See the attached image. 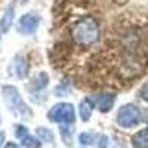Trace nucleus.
I'll list each match as a JSON object with an SVG mask.
<instances>
[{
  "label": "nucleus",
  "instance_id": "2eb2a0df",
  "mask_svg": "<svg viewBox=\"0 0 148 148\" xmlns=\"http://www.w3.org/2000/svg\"><path fill=\"white\" fill-rule=\"evenodd\" d=\"M141 96H142V99H145L148 102V82L142 86V89H141Z\"/></svg>",
  "mask_w": 148,
  "mask_h": 148
},
{
  "label": "nucleus",
  "instance_id": "f8f14e48",
  "mask_svg": "<svg viewBox=\"0 0 148 148\" xmlns=\"http://www.w3.org/2000/svg\"><path fill=\"white\" fill-rule=\"evenodd\" d=\"M47 82H49L47 74H46V73H40L39 76L33 80V88H34V89H43L45 86L47 84Z\"/></svg>",
  "mask_w": 148,
  "mask_h": 148
},
{
  "label": "nucleus",
  "instance_id": "6e6552de",
  "mask_svg": "<svg viewBox=\"0 0 148 148\" xmlns=\"http://www.w3.org/2000/svg\"><path fill=\"white\" fill-rule=\"evenodd\" d=\"M132 145L135 148H148V127L136 132L132 136Z\"/></svg>",
  "mask_w": 148,
  "mask_h": 148
},
{
  "label": "nucleus",
  "instance_id": "39448f33",
  "mask_svg": "<svg viewBox=\"0 0 148 148\" xmlns=\"http://www.w3.org/2000/svg\"><path fill=\"white\" fill-rule=\"evenodd\" d=\"M39 22H40V18L34 14L22 15L18 21V33L24 36H31L36 33L37 27H39Z\"/></svg>",
  "mask_w": 148,
  "mask_h": 148
},
{
  "label": "nucleus",
  "instance_id": "ddd939ff",
  "mask_svg": "<svg viewBox=\"0 0 148 148\" xmlns=\"http://www.w3.org/2000/svg\"><path fill=\"white\" fill-rule=\"evenodd\" d=\"M37 135H39V138L45 142H52L53 141V135L51 130H47L45 127H40V129H37Z\"/></svg>",
  "mask_w": 148,
  "mask_h": 148
},
{
  "label": "nucleus",
  "instance_id": "20e7f679",
  "mask_svg": "<svg viewBox=\"0 0 148 148\" xmlns=\"http://www.w3.org/2000/svg\"><path fill=\"white\" fill-rule=\"evenodd\" d=\"M141 120V113L136 105L133 104H127L125 107H121L117 113V123L121 127H133L136 126Z\"/></svg>",
  "mask_w": 148,
  "mask_h": 148
},
{
  "label": "nucleus",
  "instance_id": "7ed1b4c3",
  "mask_svg": "<svg viewBox=\"0 0 148 148\" xmlns=\"http://www.w3.org/2000/svg\"><path fill=\"white\" fill-rule=\"evenodd\" d=\"M49 120L53 123H61V125H70L76 120V113H74V107L68 102L56 104L51 108L47 114Z\"/></svg>",
  "mask_w": 148,
  "mask_h": 148
},
{
  "label": "nucleus",
  "instance_id": "dca6fc26",
  "mask_svg": "<svg viewBox=\"0 0 148 148\" xmlns=\"http://www.w3.org/2000/svg\"><path fill=\"white\" fill-rule=\"evenodd\" d=\"M3 141H5V133H0V147H2Z\"/></svg>",
  "mask_w": 148,
  "mask_h": 148
},
{
  "label": "nucleus",
  "instance_id": "9d476101",
  "mask_svg": "<svg viewBox=\"0 0 148 148\" xmlns=\"http://www.w3.org/2000/svg\"><path fill=\"white\" fill-rule=\"evenodd\" d=\"M27 62H25V59H24V56L18 55L14 61V70H15V74L19 77V79H24L27 76Z\"/></svg>",
  "mask_w": 148,
  "mask_h": 148
},
{
  "label": "nucleus",
  "instance_id": "4468645a",
  "mask_svg": "<svg viewBox=\"0 0 148 148\" xmlns=\"http://www.w3.org/2000/svg\"><path fill=\"white\" fill-rule=\"evenodd\" d=\"M95 138H96V136H95L93 133H82L79 139H80V142H82L83 145H92V144L95 142Z\"/></svg>",
  "mask_w": 148,
  "mask_h": 148
},
{
  "label": "nucleus",
  "instance_id": "423d86ee",
  "mask_svg": "<svg viewBox=\"0 0 148 148\" xmlns=\"http://www.w3.org/2000/svg\"><path fill=\"white\" fill-rule=\"evenodd\" d=\"M15 129H16L15 130L16 138L21 141V144L25 148H40V141L36 139L34 136H31V135L28 133L27 127H24L22 125H18Z\"/></svg>",
  "mask_w": 148,
  "mask_h": 148
},
{
  "label": "nucleus",
  "instance_id": "f257e3e1",
  "mask_svg": "<svg viewBox=\"0 0 148 148\" xmlns=\"http://www.w3.org/2000/svg\"><path fill=\"white\" fill-rule=\"evenodd\" d=\"M71 36L74 42H77L79 45H92L98 40L99 37V27L95 19L92 18H84L79 21L71 30Z\"/></svg>",
  "mask_w": 148,
  "mask_h": 148
},
{
  "label": "nucleus",
  "instance_id": "1a4fd4ad",
  "mask_svg": "<svg viewBox=\"0 0 148 148\" xmlns=\"http://www.w3.org/2000/svg\"><path fill=\"white\" fill-rule=\"evenodd\" d=\"M14 15H15V6L14 5H10L6 12H5V15L2 16V19H0V30H2L3 33H6L10 25H12V21H14Z\"/></svg>",
  "mask_w": 148,
  "mask_h": 148
},
{
  "label": "nucleus",
  "instance_id": "9b49d317",
  "mask_svg": "<svg viewBox=\"0 0 148 148\" xmlns=\"http://www.w3.org/2000/svg\"><path fill=\"white\" fill-rule=\"evenodd\" d=\"M92 111H93V105H92L90 99H83L80 102V116L84 121H88L90 119Z\"/></svg>",
  "mask_w": 148,
  "mask_h": 148
},
{
  "label": "nucleus",
  "instance_id": "0eeeda50",
  "mask_svg": "<svg viewBox=\"0 0 148 148\" xmlns=\"http://www.w3.org/2000/svg\"><path fill=\"white\" fill-rule=\"evenodd\" d=\"M114 101H116V96L113 93H101V95L96 96L95 104H96V107H98L99 111L107 113V111H110L111 108H113Z\"/></svg>",
  "mask_w": 148,
  "mask_h": 148
},
{
  "label": "nucleus",
  "instance_id": "f03ea898",
  "mask_svg": "<svg viewBox=\"0 0 148 148\" xmlns=\"http://www.w3.org/2000/svg\"><path fill=\"white\" fill-rule=\"evenodd\" d=\"M2 92H3L5 102L12 113H15L16 116H21L24 119H30L33 116L31 110L22 101V98H21L19 92L16 90V88H14V86H5L2 89Z\"/></svg>",
  "mask_w": 148,
  "mask_h": 148
}]
</instances>
